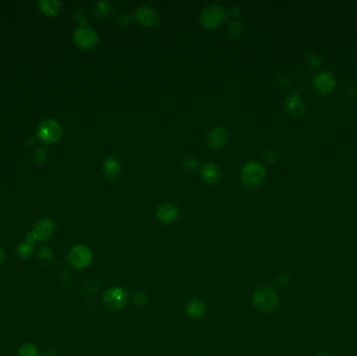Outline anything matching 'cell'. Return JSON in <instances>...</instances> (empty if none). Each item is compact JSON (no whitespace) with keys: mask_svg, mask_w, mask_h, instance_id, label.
Returning a JSON list of instances; mask_svg holds the SVG:
<instances>
[{"mask_svg":"<svg viewBox=\"0 0 357 356\" xmlns=\"http://www.w3.org/2000/svg\"><path fill=\"white\" fill-rule=\"evenodd\" d=\"M34 251H35V247H34V244L32 243H28V241H23V243H21L18 248H17V254L20 258L22 259H27V258H30L33 256L34 254Z\"/></svg>","mask_w":357,"mask_h":356,"instance_id":"cell-18","label":"cell"},{"mask_svg":"<svg viewBox=\"0 0 357 356\" xmlns=\"http://www.w3.org/2000/svg\"><path fill=\"white\" fill-rule=\"evenodd\" d=\"M6 260V252L5 250L0 247V265H2Z\"/></svg>","mask_w":357,"mask_h":356,"instance_id":"cell-28","label":"cell"},{"mask_svg":"<svg viewBox=\"0 0 357 356\" xmlns=\"http://www.w3.org/2000/svg\"><path fill=\"white\" fill-rule=\"evenodd\" d=\"M316 356H329V355H328V354H326V353H319V354H317Z\"/></svg>","mask_w":357,"mask_h":356,"instance_id":"cell-30","label":"cell"},{"mask_svg":"<svg viewBox=\"0 0 357 356\" xmlns=\"http://www.w3.org/2000/svg\"><path fill=\"white\" fill-rule=\"evenodd\" d=\"M227 12L219 5H210L204 9L201 15V23L209 30L220 26L226 19Z\"/></svg>","mask_w":357,"mask_h":356,"instance_id":"cell-6","label":"cell"},{"mask_svg":"<svg viewBox=\"0 0 357 356\" xmlns=\"http://www.w3.org/2000/svg\"><path fill=\"white\" fill-rule=\"evenodd\" d=\"M242 31V26H241V23L238 22V21H235V22H232L231 25H230V32L233 36H239L240 33Z\"/></svg>","mask_w":357,"mask_h":356,"instance_id":"cell-25","label":"cell"},{"mask_svg":"<svg viewBox=\"0 0 357 356\" xmlns=\"http://www.w3.org/2000/svg\"><path fill=\"white\" fill-rule=\"evenodd\" d=\"M321 63V58L317 54V53H312L308 56V64L309 66H311L312 68H315L317 66H319Z\"/></svg>","mask_w":357,"mask_h":356,"instance_id":"cell-24","label":"cell"},{"mask_svg":"<svg viewBox=\"0 0 357 356\" xmlns=\"http://www.w3.org/2000/svg\"><path fill=\"white\" fill-rule=\"evenodd\" d=\"M201 176L207 184L213 185L220 181L221 170L216 164L206 163L201 169Z\"/></svg>","mask_w":357,"mask_h":356,"instance_id":"cell-15","label":"cell"},{"mask_svg":"<svg viewBox=\"0 0 357 356\" xmlns=\"http://www.w3.org/2000/svg\"><path fill=\"white\" fill-rule=\"evenodd\" d=\"M279 297L277 293L268 287L258 288L253 295L254 306L263 312H272L279 305Z\"/></svg>","mask_w":357,"mask_h":356,"instance_id":"cell-1","label":"cell"},{"mask_svg":"<svg viewBox=\"0 0 357 356\" xmlns=\"http://www.w3.org/2000/svg\"><path fill=\"white\" fill-rule=\"evenodd\" d=\"M38 8L44 15L53 17L60 13L62 5L58 0H40L38 2Z\"/></svg>","mask_w":357,"mask_h":356,"instance_id":"cell-17","label":"cell"},{"mask_svg":"<svg viewBox=\"0 0 357 356\" xmlns=\"http://www.w3.org/2000/svg\"><path fill=\"white\" fill-rule=\"evenodd\" d=\"M228 138H229V135L224 127H216L208 133V146L212 149H220L226 145Z\"/></svg>","mask_w":357,"mask_h":356,"instance_id":"cell-13","label":"cell"},{"mask_svg":"<svg viewBox=\"0 0 357 356\" xmlns=\"http://www.w3.org/2000/svg\"><path fill=\"white\" fill-rule=\"evenodd\" d=\"M239 9L238 8H233L232 10H231V14H232V16L233 17H237V15H239Z\"/></svg>","mask_w":357,"mask_h":356,"instance_id":"cell-29","label":"cell"},{"mask_svg":"<svg viewBox=\"0 0 357 356\" xmlns=\"http://www.w3.org/2000/svg\"><path fill=\"white\" fill-rule=\"evenodd\" d=\"M38 256L43 261H51V259L53 258V252L50 248L44 246L40 248V250L38 251Z\"/></svg>","mask_w":357,"mask_h":356,"instance_id":"cell-21","label":"cell"},{"mask_svg":"<svg viewBox=\"0 0 357 356\" xmlns=\"http://www.w3.org/2000/svg\"><path fill=\"white\" fill-rule=\"evenodd\" d=\"M75 44L81 49H91L98 43L97 33L87 25L79 26L74 33Z\"/></svg>","mask_w":357,"mask_h":356,"instance_id":"cell-7","label":"cell"},{"mask_svg":"<svg viewBox=\"0 0 357 356\" xmlns=\"http://www.w3.org/2000/svg\"><path fill=\"white\" fill-rule=\"evenodd\" d=\"M92 251L86 245H76L68 252V262L76 269L87 267L92 262Z\"/></svg>","mask_w":357,"mask_h":356,"instance_id":"cell-5","label":"cell"},{"mask_svg":"<svg viewBox=\"0 0 357 356\" xmlns=\"http://www.w3.org/2000/svg\"><path fill=\"white\" fill-rule=\"evenodd\" d=\"M184 166L188 169L195 168L197 166V161L194 158H186L184 160Z\"/></svg>","mask_w":357,"mask_h":356,"instance_id":"cell-26","label":"cell"},{"mask_svg":"<svg viewBox=\"0 0 357 356\" xmlns=\"http://www.w3.org/2000/svg\"><path fill=\"white\" fill-rule=\"evenodd\" d=\"M285 108L293 117H300L303 115L305 111V104L301 96L298 94H291L285 101Z\"/></svg>","mask_w":357,"mask_h":356,"instance_id":"cell-12","label":"cell"},{"mask_svg":"<svg viewBox=\"0 0 357 356\" xmlns=\"http://www.w3.org/2000/svg\"><path fill=\"white\" fill-rule=\"evenodd\" d=\"M112 12V9L110 5L106 2H99L95 6V13L99 17H107L110 15V13Z\"/></svg>","mask_w":357,"mask_h":356,"instance_id":"cell-20","label":"cell"},{"mask_svg":"<svg viewBox=\"0 0 357 356\" xmlns=\"http://www.w3.org/2000/svg\"><path fill=\"white\" fill-rule=\"evenodd\" d=\"M37 135L44 144L54 145L61 140L63 136V129L61 124L55 119L46 118L39 124Z\"/></svg>","mask_w":357,"mask_h":356,"instance_id":"cell-3","label":"cell"},{"mask_svg":"<svg viewBox=\"0 0 357 356\" xmlns=\"http://www.w3.org/2000/svg\"><path fill=\"white\" fill-rule=\"evenodd\" d=\"M179 215H180L179 208L176 205L170 203L162 204L161 206L158 207L156 212L157 219L163 224L174 223L179 218Z\"/></svg>","mask_w":357,"mask_h":356,"instance_id":"cell-11","label":"cell"},{"mask_svg":"<svg viewBox=\"0 0 357 356\" xmlns=\"http://www.w3.org/2000/svg\"><path fill=\"white\" fill-rule=\"evenodd\" d=\"M48 159V155L44 149H40L35 153V161L38 164H44Z\"/></svg>","mask_w":357,"mask_h":356,"instance_id":"cell-22","label":"cell"},{"mask_svg":"<svg viewBox=\"0 0 357 356\" xmlns=\"http://www.w3.org/2000/svg\"><path fill=\"white\" fill-rule=\"evenodd\" d=\"M54 229L55 225L52 220L47 218L42 219L35 224L33 230L26 234V241L32 244H35L37 241H46L51 238L54 233Z\"/></svg>","mask_w":357,"mask_h":356,"instance_id":"cell-4","label":"cell"},{"mask_svg":"<svg viewBox=\"0 0 357 356\" xmlns=\"http://www.w3.org/2000/svg\"><path fill=\"white\" fill-rule=\"evenodd\" d=\"M127 293L121 288H110L103 295V301L110 309L118 310L123 308L127 303Z\"/></svg>","mask_w":357,"mask_h":356,"instance_id":"cell-8","label":"cell"},{"mask_svg":"<svg viewBox=\"0 0 357 356\" xmlns=\"http://www.w3.org/2000/svg\"><path fill=\"white\" fill-rule=\"evenodd\" d=\"M335 85L336 80L329 71H322L313 79V87L321 94L332 92L335 88Z\"/></svg>","mask_w":357,"mask_h":356,"instance_id":"cell-9","label":"cell"},{"mask_svg":"<svg viewBox=\"0 0 357 356\" xmlns=\"http://www.w3.org/2000/svg\"><path fill=\"white\" fill-rule=\"evenodd\" d=\"M133 301L136 305L138 306H145L147 305V296L144 294V293H135L134 294V297H133Z\"/></svg>","mask_w":357,"mask_h":356,"instance_id":"cell-23","label":"cell"},{"mask_svg":"<svg viewBox=\"0 0 357 356\" xmlns=\"http://www.w3.org/2000/svg\"><path fill=\"white\" fill-rule=\"evenodd\" d=\"M265 179V169L258 162H248L241 169V182L247 188L258 187Z\"/></svg>","mask_w":357,"mask_h":356,"instance_id":"cell-2","label":"cell"},{"mask_svg":"<svg viewBox=\"0 0 357 356\" xmlns=\"http://www.w3.org/2000/svg\"><path fill=\"white\" fill-rule=\"evenodd\" d=\"M103 170L107 179H116L121 173V164L116 158H107L103 164Z\"/></svg>","mask_w":357,"mask_h":356,"instance_id":"cell-16","label":"cell"},{"mask_svg":"<svg viewBox=\"0 0 357 356\" xmlns=\"http://www.w3.org/2000/svg\"><path fill=\"white\" fill-rule=\"evenodd\" d=\"M267 155H269V156H266V159H267L268 161H270V160H272V161L276 160V158H277V155H276V153H275V152H273V151H269V152H267Z\"/></svg>","mask_w":357,"mask_h":356,"instance_id":"cell-27","label":"cell"},{"mask_svg":"<svg viewBox=\"0 0 357 356\" xmlns=\"http://www.w3.org/2000/svg\"><path fill=\"white\" fill-rule=\"evenodd\" d=\"M136 19L140 24L147 27H154L159 24L161 18L159 14L157 13L153 8L144 6L137 9L136 11Z\"/></svg>","mask_w":357,"mask_h":356,"instance_id":"cell-10","label":"cell"},{"mask_svg":"<svg viewBox=\"0 0 357 356\" xmlns=\"http://www.w3.org/2000/svg\"><path fill=\"white\" fill-rule=\"evenodd\" d=\"M186 311H187V315L191 319L198 320V319H202L206 315L207 306L202 300L194 298L191 301L188 302L186 306Z\"/></svg>","mask_w":357,"mask_h":356,"instance_id":"cell-14","label":"cell"},{"mask_svg":"<svg viewBox=\"0 0 357 356\" xmlns=\"http://www.w3.org/2000/svg\"><path fill=\"white\" fill-rule=\"evenodd\" d=\"M18 356H39V350L36 345L25 343L19 347Z\"/></svg>","mask_w":357,"mask_h":356,"instance_id":"cell-19","label":"cell"}]
</instances>
